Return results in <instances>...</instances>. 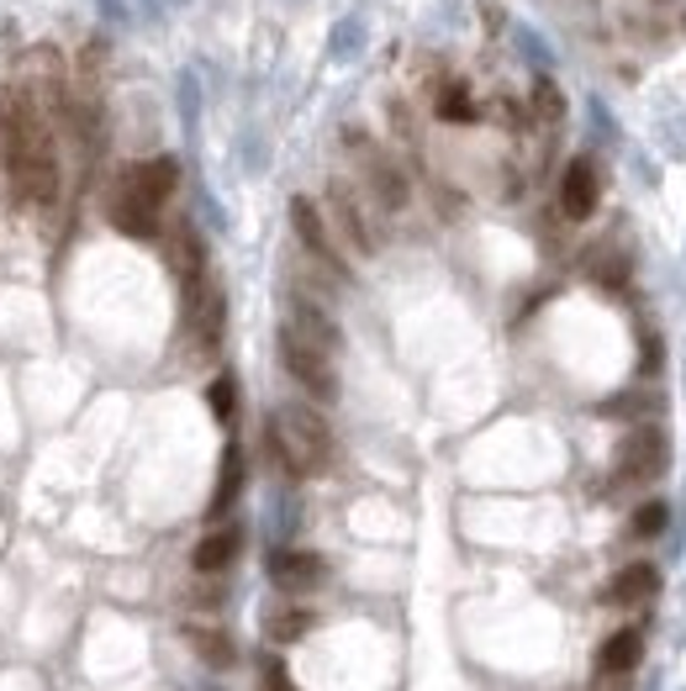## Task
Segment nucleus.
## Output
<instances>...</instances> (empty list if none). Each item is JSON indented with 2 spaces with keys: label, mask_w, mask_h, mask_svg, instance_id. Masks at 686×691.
<instances>
[{
  "label": "nucleus",
  "mask_w": 686,
  "mask_h": 691,
  "mask_svg": "<svg viewBox=\"0 0 686 691\" xmlns=\"http://www.w3.org/2000/svg\"><path fill=\"white\" fill-rule=\"evenodd\" d=\"M665 454H671V444H665V433L655 428V423H644V428H634L623 444H618V459H613V486H623V491H634V486H650V480H661L665 470Z\"/></svg>",
  "instance_id": "6"
},
{
  "label": "nucleus",
  "mask_w": 686,
  "mask_h": 691,
  "mask_svg": "<svg viewBox=\"0 0 686 691\" xmlns=\"http://www.w3.org/2000/svg\"><path fill=\"white\" fill-rule=\"evenodd\" d=\"M270 581L281 592H317L328 581V560L312 549H275L270 554Z\"/></svg>",
  "instance_id": "11"
},
{
  "label": "nucleus",
  "mask_w": 686,
  "mask_h": 691,
  "mask_svg": "<svg viewBox=\"0 0 686 691\" xmlns=\"http://www.w3.org/2000/svg\"><path fill=\"white\" fill-rule=\"evenodd\" d=\"M640 660H644V628H618L613 639H602V649H597V681L618 687V681H629V670H640Z\"/></svg>",
  "instance_id": "12"
},
{
  "label": "nucleus",
  "mask_w": 686,
  "mask_h": 691,
  "mask_svg": "<svg viewBox=\"0 0 686 691\" xmlns=\"http://www.w3.org/2000/svg\"><path fill=\"white\" fill-rule=\"evenodd\" d=\"M0 148H6V174H11V195L17 206H53L64 169H59V143L48 127L43 106L27 91H6L0 96Z\"/></svg>",
  "instance_id": "1"
},
{
  "label": "nucleus",
  "mask_w": 686,
  "mask_h": 691,
  "mask_svg": "<svg viewBox=\"0 0 686 691\" xmlns=\"http://www.w3.org/2000/svg\"><path fill=\"white\" fill-rule=\"evenodd\" d=\"M285 328H296V333L307 338V343H317V349H328V354L338 359V343H344V338H338V322H333L323 307L296 301V307H291V317H285Z\"/></svg>",
  "instance_id": "17"
},
{
  "label": "nucleus",
  "mask_w": 686,
  "mask_h": 691,
  "mask_svg": "<svg viewBox=\"0 0 686 691\" xmlns=\"http://www.w3.org/2000/svg\"><path fill=\"white\" fill-rule=\"evenodd\" d=\"M291 227H296V243L328 269L333 280H349V264H344V254H338V238H333L328 216L317 212V201L296 195V201H291Z\"/></svg>",
  "instance_id": "7"
},
{
  "label": "nucleus",
  "mask_w": 686,
  "mask_h": 691,
  "mask_svg": "<svg viewBox=\"0 0 686 691\" xmlns=\"http://www.w3.org/2000/svg\"><path fill=\"white\" fill-rule=\"evenodd\" d=\"M665 523H671V507L665 501H644L640 512H634V523H629V533L634 539H661Z\"/></svg>",
  "instance_id": "22"
},
{
  "label": "nucleus",
  "mask_w": 686,
  "mask_h": 691,
  "mask_svg": "<svg viewBox=\"0 0 686 691\" xmlns=\"http://www.w3.org/2000/svg\"><path fill=\"white\" fill-rule=\"evenodd\" d=\"M281 364L285 375L307 391L312 402H338V370H333V354L317 349L296 328H281Z\"/></svg>",
  "instance_id": "4"
},
{
  "label": "nucleus",
  "mask_w": 686,
  "mask_h": 691,
  "mask_svg": "<svg viewBox=\"0 0 686 691\" xmlns=\"http://www.w3.org/2000/svg\"><path fill=\"white\" fill-rule=\"evenodd\" d=\"M207 402H212L217 423H233V417H238V381H233V375H217V381L207 385Z\"/></svg>",
  "instance_id": "21"
},
{
  "label": "nucleus",
  "mask_w": 686,
  "mask_h": 691,
  "mask_svg": "<svg viewBox=\"0 0 686 691\" xmlns=\"http://www.w3.org/2000/svg\"><path fill=\"white\" fill-rule=\"evenodd\" d=\"M655 592H661V571L644 565V560L623 565V571L608 581V602H613V607H640V602H650Z\"/></svg>",
  "instance_id": "16"
},
{
  "label": "nucleus",
  "mask_w": 686,
  "mask_h": 691,
  "mask_svg": "<svg viewBox=\"0 0 686 691\" xmlns=\"http://www.w3.org/2000/svg\"><path fill=\"white\" fill-rule=\"evenodd\" d=\"M238 491H243V454H238V444H228V454H222V476H217L212 512H228L238 501Z\"/></svg>",
  "instance_id": "20"
},
{
  "label": "nucleus",
  "mask_w": 686,
  "mask_h": 691,
  "mask_svg": "<svg viewBox=\"0 0 686 691\" xmlns=\"http://www.w3.org/2000/svg\"><path fill=\"white\" fill-rule=\"evenodd\" d=\"M349 153H355V164H359V185H365V195L376 201L380 212H407L412 185H407L402 164L376 138H365V132H349Z\"/></svg>",
  "instance_id": "3"
},
{
  "label": "nucleus",
  "mask_w": 686,
  "mask_h": 691,
  "mask_svg": "<svg viewBox=\"0 0 686 691\" xmlns=\"http://www.w3.org/2000/svg\"><path fill=\"white\" fill-rule=\"evenodd\" d=\"M433 117H439V121H454V127H465V121H475L481 111H475L471 91H465L460 79H444V85L433 91Z\"/></svg>",
  "instance_id": "18"
},
{
  "label": "nucleus",
  "mask_w": 686,
  "mask_h": 691,
  "mask_svg": "<svg viewBox=\"0 0 686 691\" xmlns=\"http://www.w3.org/2000/svg\"><path fill=\"white\" fill-rule=\"evenodd\" d=\"M180 634H186L190 655H196L207 670H233L238 649H233V639H228V628H217V623H186Z\"/></svg>",
  "instance_id": "14"
},
{
  "label": "nucleus",
  "mask_w": 686,
  "mask_h": 691,
  "mask_svg": "<svg viewBox=\"0 0 686 691\" xmlns=\"http://www.w3.org/2000/svg\"><path fill=\"white\" fill-rule=\"evenodd\" d=\"M186 317H190V338H196V354H217L222 343V322H228V296L212 275L201 286L186 290Z\"/></svg>",
  "instance_id": "8"
},
{
  "label": "nucleus",
  "mask_w": 686,
  "mask_h": 691,
  "mask_svg": "<svg viewBox=\"0 0 686 691\" xmlns=\"http://www.w3.org/2000/svg\"><path fill=\"white\" fill-rule=\"evenodd\" d=\"M264 449L291 480L323 476L333 465V428L317 406H302V402L275 406L270 423H264Z\"/></svg>",
  "instance_id": "2"
},
{
  "label": "nucleus",
  "mask_w": 686,
  "mask_h": 691,
  "mask_svg": "<svg viewBox=\"0 0 686 691\" xmlns=\"http://www.w3.org/2000/svg\"><path fill=\"white\" fill-rule=\"evenodd\" d=\"M597 201H602V174L597 164L581 153V159H570L566 174H560V212L566 222H587L597 212Z\"/></svg>",
  "instance_id": "10"
},
{
  "label": "nucleus",
  "mask_w": 686,
  "mask_h": 691,
  "mask_svg": "<svg viewBox=\"0 0 686 691\" xmlns=\"http://www.w3.org/2000/svg\"><path fill=\"white\" fill-rule=\"evenodd\" d=\"M106 222H112L117 233H127V238H159V212H154L148 201H138L122 180L112 185V195H106Z\"/></svg>",
  "instance_id": "13"
},
{
  "label": "nucleus",
  "mask_w": 686,
  "mask_h": 691,
  "mask_svg": "<svg viewBox=\"0 0 686 691\" xmlns=\"http://www.w3.org/2000/svg\"><path fill=\"white\" fill-rule=\"evenodd\" d=\"M243 554V528H212L201 544L190 549V565L201 575H222Z\"/></svg>",
  "instance_id": "15"
},
{
  "label": "nucleus",
  "mask_w": 686,
  "mask_h": 691,
  "mask_svg": "<svg viewBox=\"0 0 686 691\" xmlns=\"http://www.w3.org/2000/svg\"><path fill=\"white\" fill-rule=\"evenodd\" d=\"M117 180L138 195V201H148L154 212H165L169 195H175V185H180V164H175L169 153H159V159H138V164H127Z\"/></svg>",
  "instance_id": "9"
},
{
  "label": "nucleus",
  "mask_w": 686,
  "mask_h": 691,
  "mask_svg": "<svg viewBox=\"0 0 686 691\" xmlns=\"http://www.w3.org/2000/svg\"><path fill=\"white\" fill-rule=\"evenodd\" d=\"M307 628H312L307 607H270V618H264V634H270L275 644H296Z\"/></svg>",
  "instance_id": "19"
},
{
  "label": "nucleus",
  "mask_w": 686,
  "mask_h": 691,
  "mask_svg": "<svg viewBox=\"0 0 686 691\" xmlns=\"http://www.w3.org/2000/svg\"><path fill=\"white\" fill-rule=\"evenodd\" d=\"M534 117H539V121H560V117H566V100H560V91H555L549 79L534 85Z\"/></svg>",
  "instance_id": "23"
},
{
  "label": "nucleus",
  "mask_w": 686,
  "mask_h": 691,
  "mask_svg": "<svg viewBox=\"0 0 686 691\" xmlns=\"http://www.w3.org/2000/svg\"><path fill=\"white\" fill-rule=\"evenodd\" d=\"M328 227L349 243L355 254H365V259L380 248L376 216H370V195H359L349 180H328Z\"/></svg>",
  "instance_id": "5"
}]
</instances>
